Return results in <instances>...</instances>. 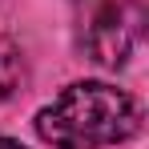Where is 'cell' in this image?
I'll return each instance as SVG.
<instances>
[{
    "label": "cell",
    "mask_w": 149,
    "mask_h": 149,
    "mask_svg": "<svg viewBox=\"0 0 149 149\" xmlns=\"http://www.w3.org/2000/svg\"><path fill=\"white\" fill-rule=\"evenodd\" d=\"M141 129V109L117 85L77 81L36 113V133L52 149H101L129 141Z\"/></svg>",
    "instance_id": "obj_1"
},
{
    "label": "cell",
    "mask_w": 149,
    "mask_h": 149,
    "mask_svg": "<svg viewBox=\"0 0 149 149\" xmlns=\"http://www.w3.org/2000/svg\"><path fill=\"white\" fill-rule=\"evenodd\" d=\"M141 20H145L141 0H81V12H77L81 49L89 52V61L105 69H121L133 56Z\"/></svg>",
    "instance_id": "obj_2"
},
{
    "label": "cell",
    "mask_w": 149,
    "mask_h": 149,
    "mask_svg": "<svg viewBox=\"0 0 149 149\" xmlns=\"http://www.w3.org/2000/svg\"><path fill=\"white\" fill-rule=\"evenodd\" d=\"M20 85H24V52L8 32H0V101L12 97Z\"/></svg>",
    "instance_id": "obj_3"
},
{
    "label": "cell",
    "mask_w": 149,
    "mask_h": 149,
    "mask_svg": "<svg viewBox=\"0 0 149 149\" xmlns=\"http://www.w3.org/2000/svg\"><path fill=\"white\" fill-rule=\"evenodd\" d=\"M0 149H24L20 141H8V137H0Z\"/></svg>",
    "instance_id": "obj_4"
}]
</instances>
